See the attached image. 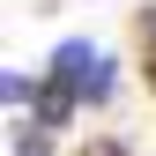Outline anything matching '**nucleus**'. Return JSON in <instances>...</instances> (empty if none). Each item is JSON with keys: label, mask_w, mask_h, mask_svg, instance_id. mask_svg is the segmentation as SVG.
Returning <instances> with one entry per match:
<instances>
[{"label": "nucleus", "mask_w": 156, "mask_h": 156, "mask_svg": "<svg viewBox=\"0 0 156 156\" xmlns=\"http://www.w3.org/2000/svg\"><path fill=\"white\" fill-rule=\"evenodd\" d=\"M37 89H45V82H37V74H23V67H8V74H0V97H8V112H37Z\"/></svg>", "instance_id": "obj_2"}, {"label": "nucleus", "mask_w": 156, "mask_h": 156, "mask_svg": "<svg viewBox=\"0 0 156 156\" xmlns=\"http://www.w3.org/2000/svg\"><path fill=\"white\" fill-rule=\"evenodd\" d=\"M82 156H126V149H119V141H89Z\"/></svg>", "instance_id": "obj_5"}, {"label": "nucleus", "mask_w": 156, "mask_h": 156, "mask_svg": "<svg viewBox=\"0 0 156 156\" xmlns=\"http://www.w3.org/2000/svg\"><path fill=\"white\" fill-rule=\"evenodd\" d=\"M74 112H82V97H74L67 82H45V89H37V112H30V119L45 126V134H60V126L74 119Z\"/></svg>", "instance_id": "obj_1"}, {"label": "nucleus", "mask_w": 156, "mask_h": 156, "mask_svg": "<svg viewBox=\"0 0 156 156\" xmlns=\"http://www.w3.org/2000/svg\"><path fill=\"white\" fill-rule=\"evenodd\" d=\"M141 82L156 89V15H149V45H141Z\"/></svg>", "instance_id": "obj_4"}, {"label": "nucleus", "mask_w": 156, "mask_h": 156, "mask_svg": "<svg viewBox=\"0 0 156 156\" xmlns=\"http://www.w3.org/2000/svg\"><path fill=\"white\" fill-rule=\"evenodd\" d=\"M8 156H52V134L37 126V119H23V126L8 134Z\"/></svg>", "instance_id": "obj_3"}]
</instances>
